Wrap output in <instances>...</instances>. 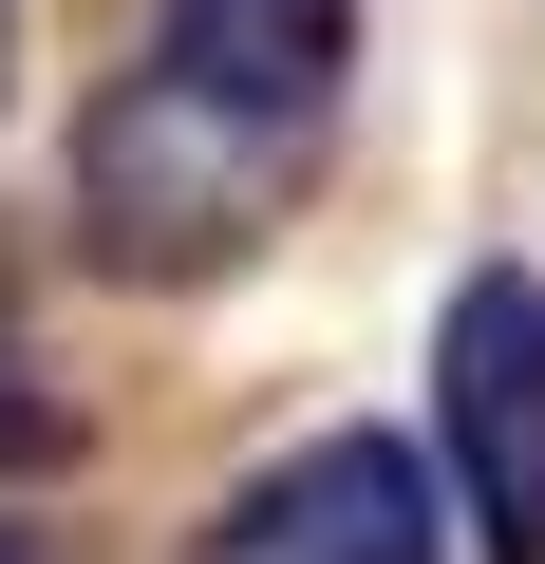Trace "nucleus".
I'll use <instances>...</instances> for the list:
<instances>
[{
	"mask_svg": "<svg viewBox=\"0 0 545 564\" xmlns=\"http://www.w3.org/2000/svg\"><path fill=\"white\" fill-rule=\"evenodd\" d=\"M188 564H451V470H414V433H302L207 508Z\"/></svg>",
	"mask_w": 545,
	"mask_h": 564,
	"instance_id": "nucleus-3",
	"label": "nucleus"
},
{
	"mask_svg": "<svg viewBox=\"0 0 545 564\" xmlns=\"http://www.w3.org/2000/svg\"><path fill=\"white\" fill-rule=\"evenodd\" d=\"M0 95H20V0H0Z\"/></svg>",
	"mask_w": 545,
	"mask_h": 564,
	"instance_id": "nucleus-5",
	"label": "nucleus"
},
{
	"mask_svg": "<svg viewBox=\"0 0 545 564\" xmlns=\"http://www.w3.org/2000/svg\"><path fill=\"white\" fill-rule=\"evenodd\" d=\"M76 452H95V395L57 377V339L20 302H0V489H20V470H76Z\"/></svg>",
	"mask_w": 545,
	"mask_h": 564,
	"instance_id": "nucleus-4",
	"label": "nucleus"
},
{
	"mask_svg": "<svg viewBox=\"0 0 545 564\" xmlns=\"http://www.w3.org/2000/svg\"><path fill=\"white\" fill-rule=\"evenodd\" d=\"M433 470L470 564H545V282L470 263L433 302Z\"/></svg>",
	"mask_w": 545,
	"mask_h": 564,
	"instance_id": "nucleus-2",
	"label": "nucleus"
},
{
	"mask_svg": "<svg viewBox=\"0 0 545 564\" xmlns=\"http://www.w3.org/2000/svg\"><path fill=\"white\" fill-rule=\"evenodd\" d=\"M339 95H358V0H151L132 76L76 113V245L95 282H188L263 263L283 207L320 188L339 151Z\"/></svg>",
	"mask_w": 545,
	"mask_h": 564,
	"instance_id": "nucleus-1",
	"label": "nucleus"
},
{
	"mask_svg": "<svg viewBox=\"0 0 545 564\" xmlns=\"http://www.w3.org/2000/svg\"><path fill=\"white\" fill-rule=\"evenodd\" d=\"M0 564H39V545H20V527H0Z\"/></svg>",
	"mask_w": 545,
	"mask_h": 564,
	"instance_id": "nucleus-6",
	"label": "nucleus"
}]
</instances>
